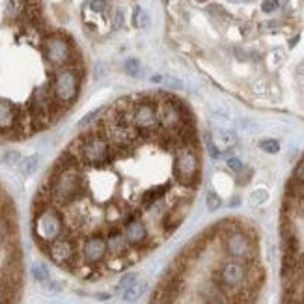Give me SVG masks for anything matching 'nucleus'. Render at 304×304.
I'll return each instance as SVG.
<instances>
[{"label":"nucleus","mask_w":304,"mask_h":304,"mask_svg":"<svg viewBox=\"0 0 304 304\" xmlns=\"http://www.w3.org/2000/svg\"><path fill=\"white\" fill-rule=\"evenodd\" d=\"M131 122L138 133L144 138L151 140L157 135H161V125H159L157 116V101L149 97H131Z\"/></svg>","instance_id":"obj_1"},{"label":"nucleus","mask_w":304,"mask_h":304,"mask_svg":"<svg viewBox=\"0 0 304 304\" xmlns=\"http://www.w3.org/2000/svg\"><path fill=\"white\" fill-rule=\"evenodd\" d=\"M174 178L183 187H196L200 181V159L192 146L174 147Z\"/></svg>","instance_id":"obj_2"},{"label":"nucleus","mask_w":304,"mask_h":304,"mask_svg":"<svg viewBox=\"0 0 304 304\" xmlns=\"http://www.w3.org/2000/svg\"><path fill=\"white\" fill-rule=\"evenodd\" d=\"M157 116L161 129L174 137L181 129L189 125V112H187L185 105L172 97H164V99L157 101Z\"/></svg>","instance_id":"obj_3"},{"label":"nucleus","mask_w":304,"mask_h":304,"mask_svg":"<svg viewBox=\"0 0 304 304\" xmlns=\"http://www.w3.org/2000/svg\"><path fill=\"white\" fill-rule=\"evenodd\" d=\"M248 265L241 260H230L222 263L221 269L215 274V282L224 293L235 295L241 287L248 285Z\"/></svg>","instance_id":"obj_4"},{"label":"nucleus","mask_w":304,"mask_h":304,"mask_svg":"<svg viewBox=\"0 0 304 304\" xmlns=\"http://www.w3.org/2000/svg\"><path fill=\"white\" fill-rule=\"evenodd\" d=\"M224 250L231 260H248L254 252L250 235L241 228H230L224 233Z\"/></svg>","instance_id":"obj_5"},{"label":"nucleus","mask_w":304,"mask_h":304,"mask_svg":"<svg viewBox=\"0 0 304 304\" xmlns=\"http://www.w3.org/2000/svg\"><path fill=\"white\" fill-rule=\"evenodd\" d=\"M8 202L6 192L0 189V207ZM21 248H19V243L13 241L8 246H2L0 248V273L4 271H22L21 267Z\"/></svg>","instance_id":"obj_6"},{"label":"nucleus","mask_w":304,"mask_h":304,"mask_svg":"<svg viewBox=\"0 0 304 304\" xmlns=\"http://www.w3.org/2000/svg\"><path fill=\"white\" fill-rule=\"evenodd\" d=\"M123 235H125L127 243L133 246V248H137V250H144V246H146L147 243V226L146 222L142 221L140 217H133L131 221H127L123 224Z\"/></svg>","instance_id":"obj_7"},{"label":"nucleus","mask_w":304,"mask_h":304,"mask_svg":"<svg viewBox=\"0 0 304 304\" xmlns=\"http://www.w3.org/2000/svg\"><path fill=\"white\" fill-rule=\"evenodd\" d=\"M207 142H209L211 146L217 147L222 155H226L231 147L237 144V135H235L233 131H230V129H222V127H217V129H213V131L209 133Z\"/></svg>","instance_id":"obj_8"},{"label":"nucleus","mask_w":304,"mask_h":304,"mask_svg":"<svg viewBox=\"0 0 304 304\" xmlns=\"http://www.w3.org/2000/svg\"><path fill=\"white\" fill-rule=\"evenodd\" d=\"M187 209H189V205L183 202V203H179V205L166 211V215L161 219V224H162V228H164L166 233H172L174 230H178V226L187 217Z\"/></svg>","instance_id":"obj_9"},{"label":"nucleus","mask_w":304,"mask_h":304,"mask_svg":"<svg viewBox=\"0 0 304 304\" xmlns=\"http://www.w3.org/2000/svg\"><path fill=\"white\" fill-rule=\"evenodd\" d=\"M144 289H146V284L137 280L135 284H131L127 289H123V301L125 303H135V301H138L142 297Z\"/></svg>","instance_id":"obj_10"},{"label":"nucleus","mask_w":304,"mask_h":304,"mask_svg":"<svg viewBox=\"0 0 304 304\" xmlns=\"http://www.w3.org/2000/svg\"><path fill=\"white\" fill-rule=\"evenodd\" d=\"M38 162H40V157H28V159H22L21 162H19V170H21V174H24V176H28V174H32L36 168H38Z\"/></svg>","instance_id":"obj_11"},{"label":"nucleus","mask_w":304,"mask_h":304,"mask_svg":"<svg viewBox=\"0 0 304 304\" xmlns=\"http://www.w3.org/2000/svg\"><path fill=\"white\" fill-rule=\"evenodd\" d=\"M133 24H135L137 28H146L147 24H149V15H147L142 8H138V6L135 8V19H133Z\"/></svg>","instance_id":"obj_12"},{"label":"nucleus","mask_w":304,"mask_h":304,"mask_svg":"<svg viewBox=\"0 0 304 304\" xmlns=\"http://www.w3.org/2000/svg\"><path fill=\"white\" fill-rule=\"evenodd\" d=\"M205 205H207L209 211H217L222 205L221 196H219L215 190H207V194H205Z\"/></svg>","instance_id":"obj_13"},{"label":"nucleus","mask_w":304,"mask_h":304,"mask_svg":"<svg viewBox=\"0 0 304 304\" xmlns=\"http://www.w3.org/2000/svg\"><path fill=\"white\" fill-rule=\"evenodd\" d=\"M260 149H263L265 153H278L280 151V144L274 138H265V140L260 142Z\"/></svg>","instance_id":"obj_14"},{"label":"nucleus","mask_w":304,"mask_h":304,"mask_svg":"<svg viewBox=\"0 0 304 304\" xmlns=\"http://www.w3.org/2000/svg\"><path fill=\"white\" fill-rule=\"evenodd\" d=\"M269 200V192L265 189H256L254 192L250 194V203L252 205H262Z\"/></svg>","instance_id":"obj_15"},{"label":"nucleus","mask_w":304,"mask_h":304,"mask_svg":"<svg viewBox=\"0 0 304 304\" xmlns=\"http://www.w3.org/2000/svg\"><path fill=\"white\" fill-rule=\"evenodd\" d=\"M125 71L131 75V77H140V73H142V65H140L138 60L131 58V60L125 62Z\"/></svg>","instance_id":"obj_16"},{"label":"nucleus","mask_w":304,"mask_h":304,"mask_svg":"<svg viewBox=\"0 0 304 304\" xmlns=\"http://www.w3.org/2000/svg\"><path fill=\"white\" fill-rule=\"evenodd\" d=\"M32 273H34V278H36V280H40V282H43V280H47V278H49V271H47V267L41 265V263L34 265Z\"/></svg>","instance_id":"obj_17"},{"label":"nucleus","mask_w":304,"mask_h":304,"mask_svg":"<svg viewBox=\"0 0 304 304\" xmlns=\"http://www.w3.org/2000/svg\"><path fill=\"white\" fill-rule=\"evenodd\" d=\"M88 8L95 13H103V11L108 10V2L106 0H90L88 2Z\"/></svg>","instance_id":"obj_18"},{"label":"nucleus","mask_w":304,"mask_h":304,"mask_svg":"<svg viewBox=\"0 0 304 304\" xmlns=\"http://www.w3.org/2000/svg\"><path fill=\"white\" fill-rule=\"evenodd\" d=\"M137 280H138V276L135 273L125 274V276H123V278L120 280V284H118V289H120V291H123V289H127V287H129L131 284H135Z\"/></svg>","instance_id":"obj_19"},{"label":"nucleus","mask_w":304,"mask_h":304,"mask_svg":"<svg viewBox=\"0 0 304 304\" xmlns=\"http://www.w3.org/2000/svg\"><path fill=\"white\" fill-rule=\"evenodd\" d=\"M262 10L265 13H273V11L278 10V0H263Z\"/></svg>","instance_id":"obj_20"},{"label":"nucleus","mask_w":304,"mask_h":304,"mask_svg":"<svg viewBox=\"0 0 304 304\" xmlns=\"http://www.w3.org/2000/svg\"><path fill=\"white\" fill-rule=\"evenodd\" d=\"M293 179H297V181H303L304 183V159H301V161H299V164L295 166Z\"/></svg>","instance_id":"obj_21"},{"label":"nucleus","mask_w":304,"mask_h":304,"mask_svg":"<svg viewBox=\"0 0 304 304\" xmlns=\"http://www.w3.org/2000/svg\"><path fill=\"white\" fill-rule=\"evenodd\" d=\"M239 176H237V183L239 185H246L252 178V170H241V172H237Z\"/></svg>","instance_id":"obj_22"},{"label":"nucleus","mask_w":304,"mask_h":304,"mask_svg":"<svg viewBox=\"0 0 304 304\" xmlns=\"http://www.w3.org/2000/svg\"><path fill=\"white\" fill-rule=\"evenodd\" d=\"M228 166H230V170H233V172H241L243 170V162L239 157H230L228 159Z\"/></svg>","instance_id":"obj_23"},{"label":"nucleus","mask_w":304,"mask_h":304,"mask_svg":"<svg viewBox=\"0 0 304 304\" xmlns=\"http://www.w3.org/2000/svg\"><path fill=\"white\" fill-rule=\"evenodd\" d=\"M6 162L8 164H19L21 162V155L17 151H10V153H6Z\"/></svg>","instance_id":"obj_24"},{"label":"nucleus","mask_w":304,"mask_h":304,"mask_svg":"<svg viewBox=\"0 0 304 304\" xmlns=\"http://www.w3.org/2000/svg\"><path fill=\"white\" fill-rule=\"evenodd\" d=\"M207 11H209L211 15H217V17H219V15H221V17H226V11L222 10L221 6H217V4L209 6V8H207Z\"/></svg>","instance_id":"obj_25"},{"label":"nucleus","mask_w":304,"mask_h":304,"mask_svg":"<svg viewBox=\"0 0 304 304\" xmlns=\"http://www.w3.org/2000/svg\"><path fill=\"white\" fill-rule=\"evenodd\" d=\"M122 24H123V15H122L120 11H116V13H114V21H112V26H114V30L122 28Z\"/></svg>","instance_id":"obj_26"},{"label":"nucleus","mask_w":304,"mask_h":304,"mask_svg":"<svg viewBox=\"0 0 304 304\" xmlns=\"http://www.w3.org/2000/svg\"><path fill=\"white\" fill-rule=\"evenodd\" d=\"M207 304H233L231 301H228V299H224V297H219V299H215V301H211V303Z\"/></svg>","instance_id":"obj_27"},{"label":"nucleus","mask_w":304,"mask_h":304,"mask_svg":"<svg viewBox=\"0 0 304 304\" xmlns=\"http://www.w3.org/2000/svg\"><path fill=\"white\" fill-rule=\"evenodd\" d=\"M153 82H164V77L162 75H155L153 77Z\"/></svg>","instance_id":"obj_28"},{"label":"nucleus","mask_w":304,"mask_h":304,"mask_svg":"<svg viewBox=\"0 0 304 304\" xmlns=\"http://www.w3.org/2000/svg\"><path fill=\"white\" fill-rule=\"evenodd\" d=\"M297 41H299V36L291 38V40H289V47H295V45H297Z\"/></svg>","instance_id":"obj_29"},{"label":"nucleus","mask_w":304,"mask_h":304,"mask_svg":"<svg viewBox=\"0 0 304 304\" xmlns=\"http://www.w3.org/2000/svg\"><path fill=\"white\" fill-rule=\"evenodd\" d=\"M198 2H205V0H198Z\"/></svg>","instance_id":"obj_30"},{"label":"nucleus","mask_w":304,"mask_h":304,"mask_svg":"<svg viewBox=\"0 0 304 304\" xmlns=\"http://www.w3.org/2000/svg\"><path fill=\"white\" fill-rule=\"evenodd\" d=\"M164 2H168V0H164Z\"/></svg>","instance_id":"obj_31"}]
</instances>
